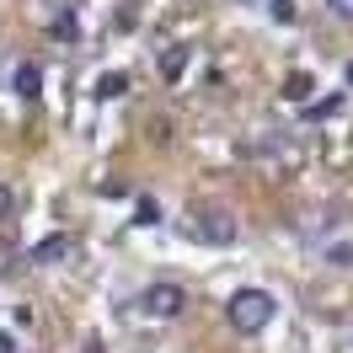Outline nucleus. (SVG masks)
I'll list each match as a JSON object with an SVG mask.
<instances>
[{
    "label": "nucleus",
    "mask_w": 353,
    "mask_h": 353,
    "mask_svg": "<svg viewBox=\"0 0 353 353\" xmlns=\"http://www.w3.org/2000/svg\"><path fill=\"white\" fill-rule=\"evenodd\" d=\"M273 310H279V300L268 294V289H236L230 294V305H225V316H230V327L236 332H263L268 321H273Z\"/></svg>",
    "instance_id": "obj_1"
},
{
    "label": "nucleus",
    "mask_w": 353,
    "mask_h": 353,
    "mask_svg": "<svg viewBox=\"0 0 353 353\" xmlns=\"http://www.w3.org/2000/svg\"><path fill=\"white\" fill-rule=\"evenodd\" d=\"M139 305H145V316H155V321H176V316L188 310V289L182 284H150Z\"/></svg>",
    "instance_id": "obj_2"
},
{
    "label": "nucleus",
    "mask_w": 353,
    "mask_h": 353,
    "mask_svg": "<svg viewBox=\"0 0 353 353\" xmlns=\"http://www.w3.org/2000/svg\"><path fill=\"white\" fill-rule=\"evenodd\" d=\"M193 230H199V236H203V241H209V246H230V241H236V236H241V225L230 220L225 209H203Z\"/></svg>",
    "instance_id": "obj_3"
},
{
    "label": "nucleus",
    "mask_w": 353,
    "mask_h": 353,
    "mask_svg": "<svg viewBox=\"0 0 353 353\" xmlns=\"http://www.w3.org/2000/svg\"><path fill=\"white\" fill-rule=\"evenodd\" d=\"M38 91H43V70L32 65V59H22V65H17V97H27V102H32Z\"/></svg>",
    "instance_id": "obj_4"
},
{
    "label": "nucleus",
    "mask_w": 353,
    "mask_h": 353,
    "mask_svg": "<svg viewBox=\"0 0 353 353\" xmlns=\"http://www.w3.org/2000/svg\"><path fill=\"white\" fill-rule=\"evenodd\" d=\"M70 252V236H48V241L32 246V263H54V257H65Z\"/></svg>",
    "instance_id": "obj_5"
},
{
    "label": "nucleus",
    "mask_w": 353,
    "mask_h": 353,
    "mask_svg": "<svg viewBox=\"0 0 353 353\" xmlns=\"http://www.w3.org/2000/svg\"><path fill=\"white\" fill-rule=\"evenodd\" d=\"M310 97V75H289L284 81V102H305Z\"/></svg>",
    "instance_id": "obj_6"
},
{
    "label": "nucleus",
    "mask_w": 353,
    "mask_h": 353,
    "mask_svg": "<svg viewBox=\"0 0 353 353\" xmlns=\"http://www.w3.org/2000/svg\"><path fill=\"white\" fill-rule=\"evenodd\" d=\"M327 263L332 268H353V241H332L327 246Z\"/></svg>",
    "instance_id": "obj_7"
},
{
    "label": "nucleus",
    "mask_w": 353,
    "mask_h": 353,
    "mask_svg": "<svg viewBox=\"0 0 353 353\" xmlns=\"http://www.w3.org/2000/svg\"><path fill=\"white\" fill-rule=\"evenodd\" d=\"M332 112H343V91H337V97H327V102H316V108H310V118H332Z\"/></svg>",
    "instance_id": "obj_8"
},
{
    "label": "nucleus",
    "mask_w": 353,
    "mask_h": 353,
    "mask_svg": "<svg viewBox=\"0 0 353 353\" xmlns=\"http://www.w3.org/2000/svg\"><path fill=\"white\" fill-rule=\"evenodd\" d=\"M332 17H343V22H353V0H327Z\"/></svg>",
    "instance_id": "obj_9"
},
{
    "label": "nucleus",
    "mask_w": 353,
    "mask_h": 353,
    "mask_svg": "<svg viewBox=\"0 0 353 353\" xmlns=\"http://www.w3.org/2000/svg\"><path fill=\"white\" fill-rule=\"evenodd\" d=\"M176 70H182V48H176V54H166V59H161V75H176Z\"/></svg>",
    "instance_id": "obj_10"
},
{
    "label": "nucleus",
    "mask_w": 353,
    "mask_h": 353,
    "mask_svg": "<svg viewBox=\"0 0 353 353\" xmlns=\"http://www.w3.org/2000/svg\"><path fill=\"white\" fill-rule=\"evenodd\" d=\"M273 17H279V22H289V17H294V0H273Z\"/></svg>",
    "instance_id": "obj_11"
},
{
    "label": "nucleus",
    "mask_w": 353,
    "mask_h": 353,
    "mask_svg": "<svg viewBox=\"0 0 353 353\" xmlns=\"http://www.w3.org/2000/svg\"><path fill=\"white\" fill-rule=\"evenodd\" d=\"M11 203H17V199H11V188H6V182H0V220H6V214H11Z\"/></svg>",
    "instance_id": "obj_12"
},
{
    "label": "nucleus",
    "mask_w": 353,
    "mask_h": 353,
    "mask_svg": "<svg viewBox=\"0 0 353 353\" xmlns=\"http://www.w3.org/2000/svg\"><path fill=\"white\" fill-rule=\"evenodd\" d=\"M348 86H353V65H348Z\"/></svg>",
    "instance_id": "obj_13"
}]
</instances>
